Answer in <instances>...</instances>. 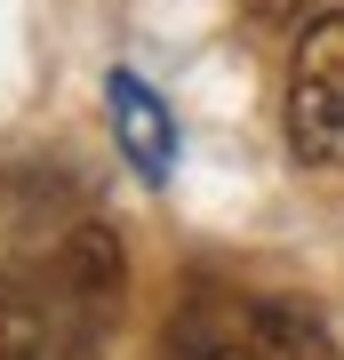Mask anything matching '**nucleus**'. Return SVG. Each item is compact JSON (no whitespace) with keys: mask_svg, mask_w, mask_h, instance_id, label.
I'll return each mask as SVG.
<instances>
[{"mask_svg":"<svg viewBox=\"0 0 344 360\" xmlns=\"http://www.w3.org/2000/svg\"><path fill=\"white\" fill-rule=\"evenodd\" d=\"M104 112H113V136H120L128 168L144 184H168V168H177V120H168V104L136 72H113L104 80Z\"/></svg>","mask_w":344,"mask_h":360,"instance_id":"20e7f679","label":"nucleus"},{"mask_svg":"<svg viewBox=\"0 0 344 360\" xmlns=\"http://www.w3.org/2000/svg\"><path fill=\"white\" fill-rule=\"evenodd\" d=\"M281 129H288V153L305 168H344V0L296 32Z\"/></svg>","mask_w":344,"mask_h":360,"instance_id":"f03ea898","label":"nucleus"},{"mask_svg":"<svg viewBox=\"0 0 344 360\" xmlns=\"http://www.w3.org/2000/svg\"><path fill=\"white\" fill-rule=\"evenodd\" d=\"M56 312L72 321L80 336H104V328H120V304H128V248H120V232L104 224V217H80L72 232L56 240Z\"/></svg>","mask_w":344,"mask_h":360,"instance_id":"7ed1b4c3","label":"nucleus"},{"mask_svg":"<svg viewBox=\"0 0 344 360\" xmlns=\"http://www.w3.org/2000/svg\"><path fill=\"white\" fill-rule=\"evenodd\" d=\"M160 360H344L320 312L281 304V296H248L224 281H200L168 312Z\"/></svg>","mask_w":344,"mask_h":360,"instance_id":"f257e3e1","label":"nucleus"}]
</instances>
